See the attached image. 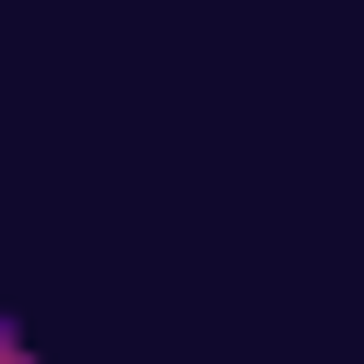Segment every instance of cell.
Masks as SVG:
<instances>
[{"instance_id":"1","label":"cell","mask_w":364,"mask_h":364,"mask_svg":"<svg viewBox=\"0 0 364 364\" xmlns=\"http://www.w3.org/2000/svg\"><path fill=\"white\" fill-rule=\"evenodd\" d=\"M0 364H23V341H11V330H0Z\"/></svg>"}]
</instances>
